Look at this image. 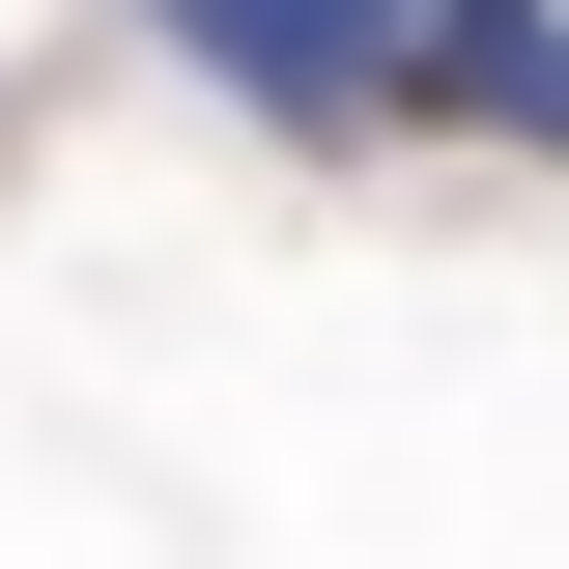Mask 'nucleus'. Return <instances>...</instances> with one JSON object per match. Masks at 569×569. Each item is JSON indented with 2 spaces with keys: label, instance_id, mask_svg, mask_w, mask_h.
<instances>
[{
  "label": "nucleus",
  "instance_id": "nucleus-1",
  "mask_svg": "<svg viewBox=\"0 0 569 569\" xmlns=\"http://www.w3.org/2000/svg\"><path fill=\"white\" fill-rule=\"evenodd\" d=\"M370 86H399V142H541L569 171V0H342Z\"/></svg>",
  "mask_w": 569,
  "mask_h": 569
}]
</instances>
